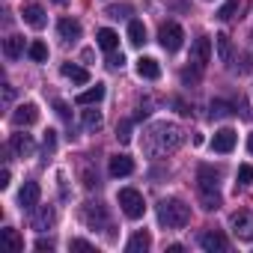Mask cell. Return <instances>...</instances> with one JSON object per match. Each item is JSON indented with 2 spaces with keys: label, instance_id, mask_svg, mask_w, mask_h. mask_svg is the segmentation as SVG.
Instances as JSON below:
<instances>
[{
  "label": "cell",
  "instance_id": "obj_31",
  "mask_svg": "<svg viewBox=\"0 0 253 253\" xmlns=\"http://www.w3.org/2000/svg\"><path fill=\"white\" fill-rule=\"evenodd\" d=\"M116 140H119V143H128V140H131V119H122V122L116 125Z\"/></svg>",
  "mask_w": 253,
  "mask_h": 253
},
{
  "label": "cell",
  "instance_id": "obj_1",
  "mask_svg": "<svg viewBox=\"0 0 253 253\" xmlns=\"http://www.w3.org/2000/svg\"><path fill=\"white\" fill-rule=\"evenodd\" d=\"M182 143H185V131L179 128L176 122H155L152 128L146 131V137H143V149L152 158H161L167 152H176Z\"/></svg>",
  "mask_w": 253,
  "mask_h": 253
},
{
  "label": "cell",
  "instance_id": "obj_2",
  "mask_svg": "<svg viewBox=\"0 0 253 253\" xmlns=\"http://www.w3.org/2000/svg\"><path fill=\"white\" fill-rule=\"evenodd\" d=\"M217 170L214 167H209V164H203L200 170H197V194H200V203H203V209L206 211H214V209H220V191H217Z\"/></svg>",
  "mask_w": 253,
  "mask_h": 253
},
{
  "label": "cell",
  "instance_id": "obj_10",
  "mask_svg": "<svg viewBox=\"0 0 253 253\" xmlns=\"http://www.w3.org/2000/svg\"><path fill=\"white\" fill-rule=\"evenodd\" d=\"M39 119V107L36 104H18L15 113H12V125L15 128H27V125H33Z\"/></svg>",
  "mask_w": 253,
  "mask_h": 253
},
{
  "label": "cell",
  "instance_id": "obj_7",
  "mask_svg": "<svg viewBox=\"0 0 253 253\" xmlns=\"http://www.w3.org/2000/svg\"><path fill=\"white\" fill-rule=\"evenodd\" d=\"M229 223H232V235L235 238H241V241H253V211H235L232 217H229Z\"/></svg>",
  "mask_w": 253,
  "mask_h": 253
},
{
  "label": "cell",
  "instance_id": "obj_42",
  "mask_svg": "<svg viewBox=\"0 0 253 253\" xmlns=\"http://www.w3.org/2000/svg\"><path fill=\"white\" fill-rule=\"evenodd\" d=\"M54 3H60V6H63V3H69V0H54Z\"/></svg>",
  "mask_w": 253,
  "mask_h": 253
},
{
  "label": "cell",
  "instance_id": "obj_29",
  "mask_svg": "<svg viewBox=\"0 0 253 253\" xmlns=\"http://www.w3.org/2000/svg\"><path fill=\"white\" fill-rule=\"evenodd\" d=\"M101 122H104V119H101L98 110H84V128H86V131H98Z\"/></svg>",
  "mask_w": 253,
  "mask_h": 253
},
{
  "label": "cell",
  "instance_id": "obj_12",
  "mask_svg": "<svg viewBox=\"0 0 253 253\" xmlns=\"http://www.w3.org/2000/svg\"><path fill=\"white\" fill-rule=\"evenodd\" d=\"M200 247L203 250H209V253H223L229 244H226V238H223V232H217V229H209V232H203L200 235Z\"/></svg>",
  "mask_w": 253,
  "mask_h": 253
},
{
  "label": "cell",
  "instance_id": "obj_37",
  "mask_svg": "<svg viewBox=\"0 0 253 253\" xmlns=\"http://www.w3.org/2000/svg\"><path fill=\"white\" fill-rule=\"evenodd\" d=\"M0 188H9V167H3V170H0Z\"/></svg>",
  "mask_w": 253,
  "mask_h": 253
},
{
  "label": "cell",
  "instance_id": "obj_30",
  "mask_svg": "<svg viewBox=\"0 0 253 253\" xmlns=\"http://www.w3.org/2000/svg\"><path fill=\"white\" fill-rule=\"evenodd\" d=\"M27 54H30V60L45 63V60H48V45H45V42H33V45L27 48Z\"/></svg>",
  "mask_w": 253,
  "mask_h": 253
},
{
  "label": "cell",
  "instance_id": "obj_23",
  "mask_svg": "<svg viewBox=\"0 0 253 253\" xmlns=\"http://www.w3.org/2000/svg\"><path fill=\"white\" fill-rule=\"evenodd\" d=\"M60 72H63V78H69L72 84H89V72L81 69V66H75V63H66Z\"/></svg>",
  "mask_w": 253,
  "mask_h": 253
},
{
  "label": "cell",
  "instance_id": "obj_11",
  "mask_svg": "<svg viewBox=\"0 0 253 253\" xmlns=\"http://www.w3.org/2000/svg\"><path fill=\"white\" fill-rule=\"evenodd\" d=\"M39 197H42L39 185H36V182H24V188L18 191V206L27 209V211H33V209L39 206Z\"/></svg>",
  "mask_w": 253,
  "mask_h": 253
},
{
  "label": "cell",
  "instance_id": "obj_27",
  "mask_svg": "<svg viewBox=\"0 0 253 253\" xmlns=\"http://www.w3.org/2000/svg\"><path fill=\"white\" fill-rule=\"evenodd\" d=\"M241 3H244V0H226V3L217 9V18H220V21L235 18V15H238V9H241Z\"/></svg>",
  "mask_w": 253,
  "mask_h": 253
},
{
  "label": "cell",
  "instance_id": "obj_14",
  "mask_svg": "<svg viewBox=\"0 0 253 253\" xmlns=\"http://www.w3.org/2000/svg\"><path fill=\"white\" fill-rule=\"evenodd\" d=\"M107 170H110V176H131L134 173V161L128 155H113Z\"/></svg>",
  "mask_w": 253,
  "mask_h": 253
},
{
  "label": "cell",
  "instance_id": "obj_34",
  "mask_svg": "<svg viewBox=\"0 0 253 253\" xmlns=\"http://www.w3.org/2000/svg\"><path fill=\"white\" fill-rule=\"evenodd\" d=\"M229 113H232V110H229V104H226V101H211V116H217V119H220V116H229Z\"/></svg>",
  "mask_w": 253,
  "mask_h": 253
},
{
  "label": "cell",
  "instance_id": "obj_40",
  "mask_svg": "<svg viewBox=\"0 0 253 253\" xmlns=\"http://www.w3.org/2000/svg\"><path fill=\"white\" fill-rule=\"evenodd\" d=\"M57 113H60V116H63V119H69V107H66V104H63V101H57Z\"/></svg>",
  "mask_w": 253,
  "mask_h": 253
},
{
  "label": "cell",
  "instance_id": "obj_9",
  "mask_svg": "<svg viewBox=\"0 0 253 253\" xmlns=\"http://www.w3.org/2000/svg\"><path fill=\"white\" fill-rule=\"evenodd\" d=\"M21 18H24V24H30L33 30H42L45 27V9L36 3V0H30V3H24V9H21Z\"/></svg>",
  "mask_w": 253,
  "mask_h": 253
},
{
  "label": "cell",
  "instance_id": "obj_21",
  "mask_svg": "<svg viewBox=\"0 0 253 253\" xmlns=\"http://www.w3.org/2000/svg\"><path fill=\"white\" fill-rule=\"evenodd\" d=\"M3 54H6L9 60H18V57L24 54V36H18V33L6 36V42H3Z\"/></svg>",
  "mask_w": 253,
  "mask_h": 253
},
{
  "label": "cell",
  "instance_id": "obj_18",
  "mask_svg": "<svg viewBox=\"0 0 253 253\" xmlns=\"http://www.w3.org/2000/svg\"><path fill=\"white\" fill-rule=\"evenodd\" d=\"M214 45H217V60L223 66H232V39L226 33H217L214 36Z\"/></svg>",
  "mask_w": 253,
  "mask_h": 253
},
{
  "label": "cell",
  "instance_id": "obj_35",
  "mask_svg": "<svg viewBox=\"0 0 253 253\" xmlns=\"http://www.w3.org/2000/svg\"><path fill=\"white\" fill-rule=\"evenodd\" d=\"M69 247H72V250H86V253H92V250H95V244H89V241H84V238H72V241H69Z\"/></svg>",
  "mask_w": 253,
  "mask_h": 253
},
{
  "label": "cell",
  "instance_id": "obj_19",
  "mask_svg": "<svg viewBox=\"0 0 253 253\" xmlns=\"http://www.w3.org/2000/svg\"><path fill=\"white\" fill-rule=\"evenodd\" d=\"M9 149H15L21 158H27V155H33V137L30 134H12V140H9Z\"/></svg>",
  "mask_w": 253,
  "mask_h": 253
},
{
  "label": "cell",
  "instance_id": "obj_20",
  "mask_svg": "<svg viewBox=\"0 0 253 253\" xmlns=\"http://www.w3.org/2000/svg\"><path fill=\"white\" fill-rule=\"evenodd\" d=\"M149 247H152V235L140 229V232L131 235V241H128V247H125V250H128V253H146Z\"/></svg>",
  "mask_w": 253,
  "mask_h": 253
},
{
  "label": "cell",
  "instance_id": "obj_25",
  "mask_svg": "<svg viewBox=\"0 0 253 253\" xmlns=\"http://www.w3.org/2000/svg\"><path fill=\"white\" fill-rule=\"evenodd\" d=\"M128 42L137 45V48L146 42V27H143V21H131V24H128Z\"/></svg>",
  "mask_w": 253,
  "mask_h": 253
},
{
  "label": "cell",
  "instance_id": "obj_24",
  "mask_svg": "<svg viewBox=\"0 0 253 253\" xmlns=\"http://www.w3.org/2000/svg\"><path fill=\"white\" fill-rule=\"evenodd\" d=\"M95 42H98V48H104V51H110V54L119 48V36H116L113 30H107V27L95 33Z\"/></svg>",
  "mask_w": 253,
  "mask_h": 253
},
{
  "label": "cell",
  "instance_id": "obj_4",
  "mask_svg": "<svg viewBox=\"0 0 253 253\" xmlns=\"http://www.w3.org/2000/svg\"><path fill=\"white\" fill-rule=\"evenodd\" d=\"M119 209L125 211V217H131V220H140L146 214V203H143V194L134 191V188H122L119 197H116Z\"/></svg>",
  "mask_w": 253,
  "mask_h": 253
},
{
  "label": "cell",
  "instance_id": "obj_22",
  "mask_svg": "<svg viewBox=\"0 0 253 253\" xmlns=\"http://www.w3.org/2000/svg\"><path fill=\"white\" fill-rule=\"evenodd\" d=\"M104 98V84H95V86H89V89H84L75 101L78 104H84V107H89V104H98Z\"/></svg>",
  "mask_w": 253,
  "mask_h": 253
},
{
  "label": "cell",
  "instance_id": "obj_13",
  "mask_svg": "<svg viewBox=\"0 0 253 253\" xmlns=\"http://www.w3.org/2000/svg\"><path fill=\"white\" fill-rule=\"evenodd\" d=\"M235 140H238V134L232 131V128H220L217 134H214V140H211V146H214V152H232L235 149Z\"/></svg>",
  "mask_w": 253,
  "mask_h": 253
},
{
  "label": "cell",
  "instance_id": "obj_3",
  "mask_svg": "<svg viewBox=\"0 0 253 253\" xmlns=\"http://www.w3.org/2000/svg\"><path fill=\"white\" fill-rule=\"evenodd\" d=\"M191 220V209L182 200H161L158 203V223L167 229H182Z\"/></svg>",
  "mask_w": 253,
  "mask_h": 253
},
{
  "label": "cell",
  "instance_id": "obj_33",
  "mask_svg": "<svg viewBox=\"0 0 253 253\" xmlns=\"http://www.w3.org/2000/svg\"><path fill=\"white\" fill-rule=\"evenodd\" d=\"M42 146H45V155H51L54 149H57V131H45V140H42Z\"/></svg>",
  "mask_w": 253,
  "mask_h": 253
},
{
  "label": "cell",
  "instance_id": "obj_8",
  "mask_svg": "<svg viewBox=\"0 0 253 253\" xmlns=\"http://www.w3.org/2000/svg\"><path fill=\"white\" fill-rule=\"evenodd\" d=\"M84 220H86L89 226H95V229H107V226H110V223H107V211H104L101 203H86V206H84Z\"/></svg>",
  "mask_w": 253,
  "mask_h": 253
},
{
  "label": "cell",
  "instance_id": "obj_5",
  "mask_svg": "<svg viewBox=\"0 0 253 253\" xmlns=\"http://www.w3.org/2000/svg\"><path fill=\"white\" fill-rule=\"evenodd\" d=\"M209 60H211V39H209V36L194 39V45H191V57H188L191 69H194V72H203V69L209 66Z\"/></svg>",
  "mask_w": 253,
  "mask_h": 253
},
{
  "label": "cell",
  "instance_id": "obj_36",
  "mask_svg": "<svg viewBox=\"0 0 253 253\" xmlns=\"http://www.w3.org/2000/svg\"><path fill=\"white\" fill-rule=\"evenodd\" d=\"M36 250H48V253H51V250H54V241H51V238H39V241H36Z\"/></svg>",
  "mask_w": 253,
  "mask_h": 253
},
{
  "label": "cell",
  "instance_id": "obj_17",
  "mask_svg": "<svg viewBox=\"0 0 253 253\" xmlns=\"http://www.w3.org/2000/svg\"><path fill=\"white\" fill-rule=\"evenodd\" d=\"M137 75L146 78V81H158V78H161V66H158V60H152V57H140V60H137Z\"/></svg>",
  "mask_w": 253,
  "mask_h": 253
},
{
  "label": "cell",
  "instance_id": "obj_39",
  "mask_svg": "<svg viewBox=\"0 0 253 253\" xmlns=\"http://www.w3.org/2000/svg\"><path fill=\"white\" fill-rule=\"evenodd\" d=\"M12 95H15V92H12V86H9V84H3V101H6V104L12 101Z\"/></svg>",
  "mask_w": 253,
  "mask_h": 253
},
{
  "label": "cell",
  "instance_id": "obj_38",
  "mask_svg": "<svg viewBox=\"0 0 253 253\" xmlns=\"http://www.w3.org/2000/svg\"><path fill=\"white\" fill-rule=\"evenodd\" d=\"M107 63H110L113 69H122V63H125V60H122V54H110V60H107Z\"/></svg>",
  "mask_w": 253,
  "mask_h": 253
},
{
  "label": "cell",
  "instance_id": "obj_16",
  "mask_svg": "<svg viewBox=\"0 0 253 253\" xmlns=\"http://www.w3.org/2000/svg\"><path fill=\"white\" fill-rule=\"evenodd\" d=\"M57 33H60V39L75 42V39H81V21H75V18H60Z\"/></svg>",
  "mask_w": 253,
  "mask_h": 253
},
{
  "label": "cell",
  "instance_id": "obj_26",
  "mask_svg": "<svg viewBox=\"0 0 253 253\" xmlns=\"http://www.w3.org/2000/svg\"><path fill=\"white\" fill-rule=\"evenodd\" d=\"M0 235H3V241L18 253V250H24V238L18 235V229H12V226H6V229H0Z\"/></svg>",
  "mask_w": 253,
  "mask_h": 253
},
{
  "label": "cell",
  "instance_id": "obj_15",
  "mask_svg": "<svg viewBox=\"0 0 253 253\" xmlns=\"http://www.w3.org/2000/svg\"><path fill=\"white\" fill-rule=\"evenodd\" d=\"M33 229H39V232H45V229H51L54 226V209L51 206H36V214H33Z\"/></svg>",
  "mask_w": 253,
  "mask_h": 253
},
{
  "label": "cell",
  "instance_id": "obj_6",
  "mask_svg": "<svg viewBox=\"0 0 253 253\" xmlns=\"http://www.w3.org/2000/svg\"><path fill=\"white\" fill-rule=\"evenodd\" d=\"M182 39H185V30L176 24V21H167V24H161V30H158V42H161V48L164 51H179L182 48Z\"/></svg>",
  "mask_w": 253,
  "mask_h": 253
},
{
  "label": "cell",
  "instance_id": "obj_28",
  "mask_svg": "<svg viewBox=\"0 0 253 253\" xmlns=\"http://www.w3.org/2000/svg\"><path fill=\"white\" fill-rule=\"evenodd\" d=\"M131 12H134V6H131V3H110V6L104 9V15H107V18H128Z\"/></svg>",
  "mask_w": 253,
  "mask_h": 253
},
{
  "label": "cell",
  "instance_id": "obj_41",
  "mask_svg": "<svg viewBox=\"0 0 253 253\" xmlns=\"http://www.w3.org/2000/svg\"><path fill=\"white\" fill-rule=\"evenodd\" d=\"M247 152H250V155H253V134H250V137H247Z\"/></svg>",
  "mask_w": 253,
  "mask_h": 253
},
{
  "label": "cell",
  "instance_id": "obj_32",
  "mask_svg": "<svg viewBox=\"0 0 253 253\" xmlns=\"http://www.w3.org/2000/svg\"><path fill=\"white\" fill-rule=\"evenodd\" d=\"M250 182H253V167H250V164H241V167H238V185L247 188Z\"/></svg>",
  "mask_w": 253,
  "mask_h": 253
}]
</instances>
